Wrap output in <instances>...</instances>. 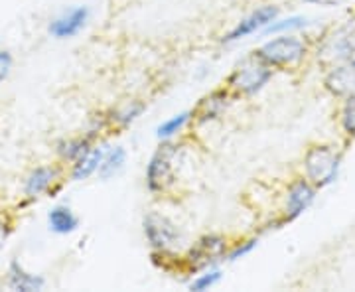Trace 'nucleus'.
<instances>
[{
  "instance_id": "obj_1",
  "label": "nucleus",
  "mask_w": 355,
  "mask_h": 292,
  "mask_svg": "<svg viewBox=\"0 0 355 292\" xmlns=\"http://www.w3.org/2000/svg\"><path fill=\"white\" fill-rule=\"evenodd\" d=\"M272 76H275V69L270 65H266L253 51V53L245 55L241 62L231 69L223 85L233 93L235 99L237 97H254L257 93L265 89Z\"/></svg>"
},
{
  "instance_id": "obj_2",
  "label": "nucleus",
  "mask_w": 355,
  "mask_h": 292,
  "mask_svg": "<svg viewBox=\"0 0 355 292\" xmlns=\"http://www.w3.org/2000/svg\"><path fill=\"white\" fill-rule=\"evenodd\" d=\"M254 53L272 69H291L304 62L308 44L296 34H279L259 46Z\"/></svg>"
},
{
  "instance_id": "obj_3",
  "label": "nucleus",
  "mask_w": 355,
  "mask_h": 292,
  "mask_svg": "<svg viewBox=\"0 0 355 292\" xmlns=\"http://www.w3.org/2000/svg\"><path fill=\"white\" fill-rule=\"evenodd\" d=\"M349 58H355V12L342 24L331 26L316 48V60L328 67Z\"/></svg>"
},
{
  "instance_id": "obj_4",
  "label": "nucleus",
  "mask_w": 355,
  "mask_h": 292,
  "mask_svg": "<svg viewBox=\"0 0 355 292\" xmlns=\"http://www.w3.org/2000/svg\"><path fill=\"white\" fill-rule=\"evenodd\" d=\"M342 168V154L331 144H314L304 154V178L316 188L322 190L336 182Z\"/></svg>"
},
{
  "instance_id": "obj_5",
  "label": "nucleus",
  "mask_w": 355,
  "mask_h": 292,
  "mask_svg": "<svg viewBox=\"0 0 355 292\" xmlns=\"http://www.w3.org/2000/svg\"><path fill=\"white\" fill-rule=\"evenodd\" d=\"M178 144L174 140H162L146 164V188L154 196H162L176 184Z\"/></svg>"
},
{
  "instance_id": "obj_6",
  "label": "nucleus",
  "mask_w": 355,
  "mask_h": 292,
  "mask_svg": "<svg viewBox=\"0 0 355 292\" xmlns=\"http://www.w3.org/2000/svg\"><path fill=\"white\" fill-rule=\"evenodd\" d=\"M229 249V241L223 235H217V233H209V235H203L198 241L191 245L186 253L180 257V268L184 273H190L196 275L200 270L205 268L217 267L221 261H225Z\"/></svg>"
},
{
  "instance_id": "obj_7",
  "label": "nucleus",
  "mask_w": 355,
  "mask_h": 292,
  "mask_svg": "<svg viewBox=\"0 0 355 292\" xmlns=\"http://www.w3.org/2000/svg\"><path fill=\"white\" fill-rule=\"evenodd\" d=\"M142 231L153 253H178L182 243V231L176 223L160 212H150L144 216Z\"/></svg>"
},
{
  "instance_id": "obj_8",
  "label": "nucleus",
  "mask_w": 355,
  "mask_h": 292,
  "mask_svg": "<svg viewBox=\"0 0 355 292\" xmlns=\"http://www.w3.org/2000/svg\"><path fill=\"white\" fill-rule=\"evenodd\" d=\"M275 18H279V8H277V6H272V4L259 6V8H254L253 12L243 16L241 20L233 26L227 34L221 38V42H223V44H233V42L249 38V36H253V34H261Z\"/></svg>"
},
{
  "instance_id": "obj_9",
  "label": "nucleus",
  "mask_w": 355,
  "mask_h": 292,
  "mask_svg": "<svg viewBox=\"0 0 355 292\" xmlns=\"http://www.w3.org/2000/svg\"><path fill=\"white\" fill-rule=\"evenodd\" d=\"M233 99H235L233 93H231L225 85L209 91V93L203 95L202 99L198 101V105L191 109V123L205 125V123L217 121V119L223 117V113L231 107Z\"/></svg>"
},
{
  "instance_id": "obj_10",
  "label": "nucleus",
  "mask_w": 355,
  "mask_h": 292,
  "mask_svg": "<svg viewBox=\"0 0 355 292\" xmlns=\"http://www.w3.org/2000/svg\"><path fill=\"white\" fill-rule=\"evenodd\" d=\"M316 188L302 176L296 178L288 186L286 190V198H284V214H282V221L291 223L296 217H300L306 209H310V205L316 200Z\"/></svg>"
},
{
  "instance_id": "obj_11",
  "label": "nucleus",
  "mask_w": 355,
  "mask_h": 292,
  "mask_svg": "<svg viewBox=\"0 0 355 292\" xmlns=\"http://www.w3.org/2000/svg\"><path fill=\"white\" fill-rule=\"evenodd\" d=\"M91 10L89 6H73L67 8L60 16H55L50 22V36L55 40H69L76 38L79 32L87 26Z\"/></svg>"
},
{
  "instance_id": "obj_12",
  "label": "nucleus",
  "mask_w": 355,
  "mask_h": 292,
  "mask_svg": "<svg viewBox=\"0 0 355 292\" xmlns=\"http://www.w3.org/2000/svg\"><path fill=\"white\" fill-rule=\"evenodd\" d=\"M324 87L340 99L355 95V58L330 65V71L324 77Z\"/></svg>"
},
{
  "instance_id": "obj_13",
  "label": "nucleus",
  "mask_w": 355,
  "mask_h": 292,
  "mask_svg": "<svg viewBox=\"0 0 355 292\" xmlns=\"http://www.w3.org/2000/svg\"><path fill=\"white\" fill-rule=\"evenodd\" d=\"M62 178V170L58 166H38L26 178L24 196L28 200H38L44 194L53 191V186Z\"/></svg>"
},
{
  "instance_id": "obj_14",
  "label": "nucleus",
  "mask_w": 355,
  "mask_h": 292,
  "mask_svg": "<svg viewBox=\"0 0 355 292\" xmlns=\"http://www.w3.org/2000/svg\"><path fill=\"white\" fill-rule=\"evenodd\" d=\"M6 286L16 292H38L44 291L46 280L40 275L28 273L18 261H12L8 267V273H6Z\"/></svg>"
},
{
  "instance_id": "obj_15",
  "label": "nucleus",
  "mask_w": 355,
  "mask_h": 292,
  "mask_svg": "<svg viewBox=\"0 0 355 292\" xmlns=\"http://www.w3.org/2000/svg\"><path fill=\"white\" fill-rule=\"evenodd\" d=\"M146 105L139 99H132V101L123 103L119 107L111 109L109 113H105V121H107V127L109 128H127L130 127L140 114L144 113Z\"/></svg>"
},
{
  "instance_id": "obj_16",
  "label": "nucleus",
  "mask_w": 355,
  "mask_h": 292,
  "mask_svg": "<svg viewBox=\"0 0 355 292\" xmlns=\"http://www.w3.org/2000/svg\"><path fill=\"white\" fill-rule=\"evenodd\" d=\"M103 154H105V144H93L87 153L71 164V180L83 182V180L95 176L101 166Z\"/></svg>"
},
{
  "instance_id": "obj_17",
  "label": "nucleus",
  "mask_w": 355,
  "mask_h": 292,
  "mask_svg": "<svg viewBox=\"0 0 355 292\" xmlns=\"http://www.w3.org/2000/svg\"><path fill=\"white\" fill-rule=\"evenodd\" d=\"M48 227L55 235H69L79 227V217L69 205H55L48 214Z\"/></svg>"
},
{
  "instance_id": "obj_18",
  "label": "nucleus",
  "mask_w": 355,
  "mask_h": 292,
  "mask_svg": "<svg viewBox=\"0 0 355 292\" xmlns=\"http://www.w3.org/2000/svg\"><path fill=\"white\" fill-rule=\"evenodd\" d=\"M127 164V151L123 146H105V154H103L101 166L97 170L99 180H111L114 178Z\"/></svg>"
},
{
  "instance_id": "obj_19",
  "label": "nucleus",
  "mask_w": 355,
  "mask_h": 292,
  "mask_svg": "<svg viewBox=\"0 0 355 292\" xmlns=\"http://www.w3.org/2000/svg\"><path fill=\"white\" fill-rule=\"evenodd\" d=\"M93 140L95 137L93 135H81V137H73V139H67L64 142H60L58 146V154L64 162H69L73 164L76 160H79L83 154L87 153L89 148L93 146Z\"/></svg>"
},
{
  "instance_id": "obj_20",
  "label": "nucleus",
  "mask_w": 355,
  "mask_h": 292,
  "mask_svg": "<svg viewBox=\"0 0 355 292\" xmlns=\"http://www.w3.org/2000/svg\"><path fill=\"white\" fill-rule=\"evenodd\" d=\"M191 123V111H182V113L172 114L166 121H162L156 127V139L160 140H174Z\"/></svg>"
},
{
  "instance_id": "obj_21",
  "label": "nucleus",
  "mask_w": 355,
  "mask_h": 292,
  "mask_svg": "<svg viewBox=\"0 0 355 292\" xmlns=\"http://www.w3.org/2000/svg\"><path fill=\"white\" fill-rule=\"evenodd\" d=\"M310 24L306 16H288V18H275L266 26L261 34L265 36H279V34H294L298 30H304Z\"/></svg>"
},
{
  "instance_id": "obj_22",
  "label": "nucleus",
  "mask_w": 355,
  "mask_h": 292,
  "mask_svg": "<svg viewBox=\"0 0 355 292\" xmlns=\"http://www.w3.org/2000/svg\"><path fill=\"white\" fill-rule=\"evenodd\" d=\"M221 270L217 267L205 268V270H200L196 273V277L190 280V291L193 292H205L211 291L214 286H217L221 282Z\"/></svg>"
},
{
  "instance_id": "obj_23",
  "label": "nucleus",
  "mask_w": 355,
  "mask_h": 292,
  "mask_svg": "<svg viewBox=\"0 0 355 292\" xmlns=\"http://www.w3.org/2000/svg\"><path fill=\"white\" fill-rule=\"evenodd\" d=\"M340 125L342 130L345 132V137L354 139L355 137V95L345 97L340 109Z\"/></svg>"
},
{
  "instance_id": "obj_24",
  "label": "nucleus",
  "mask_w": 355,
  "mask_h": 292,
  "mask_svg": "<svg viewBox=\"0 0 355 292\" xmlns=\"http://www.w3.org/2000/svg\"><path fill=\"white\" fill-rule=\"evenodd\" d=\"M257 247H259V237H245V239H239V241H235L233 245H229L225 261L235 263L239 259H245L247 255L253 253Z\"/></svg>"
},
{
  "instance_id": "obj_25",
  "label": "nucleus",
  "mask_w": 355,
  "mask_h": 292,
  "mask_svg": "<svg viewBox=\"0 0 355 292\" xmlns=\"http://www.w3.org/2000/svg\"><path fill=\"white\" fill-rule=\"evenodd\" d=\"M10 69H12V55H10V51L0 50V83L10 76Z\"/></svg>"
},
{
  "instance_id": "obj_26",
  "label": "nucleus",
  "mask_w": 355,
  "mask_h": 292,
  "mask_svg": "<svg viewBox=\"0 0 355 292\" xmlns=\"http://www.w3.org/2000/svg\"><path fill=\"white\" fill-rule=\"evenodd\" d=\"M306 4H316V6H326V8H330V6H338V4H343V2H347V0H304Z\"/></svg>"
}]
</instances>
